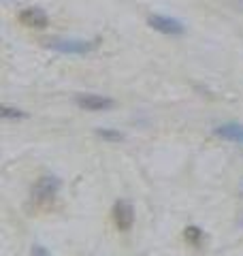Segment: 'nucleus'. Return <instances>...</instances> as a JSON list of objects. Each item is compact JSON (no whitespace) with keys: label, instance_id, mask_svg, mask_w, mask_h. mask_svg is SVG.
<instances>
[{"label":"nucleus","instance_id":"f257e3e1","mask_svg":"<svg viewBox=\"0 0 243 256\" xmlns=\"http://www.w3.org/2000/svg\"><path fill=\"white\" fill-rule=\"evenodd\" d=\"M45 45L53 51L60 54H73V56H84L90 54L98 47V41H86V39H47Z\"/></svg>","mask_w":243,"mask_h":256},{"label":"nucleus","instance_id":"f03ea898","mask_svg":"<svg viewBox=\"0 0 243 256\" xmlns=\"http://www.w3.org/2000/svg\"><path fill=\"white\" fill-rule=\"evenodd\" d=\"M147 24H150L154 30H158V32H162V34H171V37H179V34L186 32V26H183L179 20L169 17V15L154 13V15L147 17Z\"/></svg>","mask_w":243,"mask_h":256},{"label":"nucleus","instance_id":"7ed1b4c3","mask_svg":"<svg viewBox=\"0 0 243 256\" xmlns=\"http://www.w3.org/2000/svg\"><path fill=\"white\" fill-rule=\"evenodd\" d=\"M60 186H62V182L56 175H43V177L37 179V184H34L32 196L37 201H51L53 196L58 194Z\"/></svg>","mask_w":243,"mask_h":256},{"label":"nucleus","instance_id":"20e7f679","mask_svg":"<svg viewBox=\"0 0 243 256\" xmlns=\"http://www.w3.org/2000/svg\"><path fill=\"white\" fill-rule=\"evenodd\" d=\"M17 20L26 28H37V30H43V28L49 26V17L41 7H26L23 11H20Z\"/></svg>","mask_w":243,"mask_h":256},{"label":"nucleus","instance_id":"39448f33","mask_svg":"<svg viewBox=\"0 0 243 256\" xmlns=\"http://www.w3.org/2000/svg\"><path fill=\"white\" fill-rule=\"evenodd\" d=\"M75 103L79 105L86 111H107V109L113 107V98L109 96H100V94H77Z\"/></svg>","mask_w":243,"mask_h":256},{"label":"nucleus","instance_id":"423d86ee","mask_svg":"<svg viewBox=\"0 0 243 256\" xmlns=\"http://www.w3.org/2000/svg\"><path fill=\"white\" fill-rule=\"evenodd\" d=\"M113 220L120 231H130L134 224V209L128 201H117L113 205Z\"/></svg>","mask_w":243,"mask_h":256},{"label":"nucleus","instance_id":"0eeeda50","mask_svg":"<svg viewBox=\"0 0 243 256\" xmlns=\"http://www.w3.org/2000/svg\"><path fill=\"white\" fill-rule=\"evenodd\" d=\"M213 132H216L218 137L226 139V141L243 145V124H239V122H226V124H220Z\"/></svg>","mask_w":243,"mask_h":256},{"label":"nucleus","instance_id":"6e6552de","mask_svg":"<svg viewBox=\"0 0 243 256\" xmlns=\"http://www.w3.org/2000/svg\"><path fill=\"white\" fill-rule=\"evenodd\" d=\"M183 237H186L190 243L194 246H200V241H203V231L199 229V226H186V231H183Z\"/></svg>","mask_w":243,"mask_h":256},{"label":"nucleus","instance_id":"1a4fd4ad","mask_svg":"<svg viewBox=\"0 0 243 256\" xmlns=\"http://www.w3.org/2000/svg\"><path fill=\"white\" fill-rule=\"evenodd\" d=\"M96 135L107 139V141H122L124 135L120 130H111V128H96Z\"/></svg>","mask_w":243,"mask_h":256},{"label":"nucleus","instance_id":"9d476101","mask_svg":"<svg viewBox=\"0 0 243 256\" xmlns=\"http://www.w3.org/2000/svg\"><path fill=\"white\" fill-rule=\"evenodd\" d=\"M0 115H2L4 120H22V118H26V113H23L22 109H15V107H7V105H4V107L0 109Z\"/></svg>","mask_w":243,"mask_h":256},{"label":"nucleus","instance_id":"9b49d317","mask_svg":"<svg viewBox=\"0 0 243 256\" xmlns=\"http://www.w3.org/2000/svg\"><path fill=\"white\" fill-rule=\"evenodd\" d=\"M32 256H51L43 246H34L32 248Z\"/></svg>","mask_w":243,"mask_h":256},{"label":"nucleus","instance_id":"f8f14e48","mask_svg":"<svg viewBox=\"0 0 243 256\" xmlns=\"http://www.w3.org/2000/svg\"><path fill=\"white\" fill-rule=\"evenodd\" d=\"M239 224H241V226H243V218H241V220H239Z\"/></svg>","mask_w":243,"mask_h":256},{"label":"nucleus","instance_id":"ddd939ff","mask_svg":"<svg viewBox=\"0 0 243 256\" xmlns=\"http://www.w3.org/2000/svg\"><path fill=\"white\" fill-rule=\"evenodd\" d=\"M241 192H243V182H241Z\"/></svg>","mask_w":243,"mask_h":256}]
</instances>
